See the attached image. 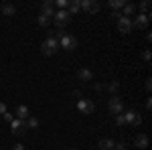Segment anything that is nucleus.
Instances as JSON below:
<instances>
[{
  "label": "nucleus",
  "instance_id": "f257e3e1",
  "mask_svg": "<svg viewBox=\"0 0 152 150\" xmlns=\"http://www.w3.org/2000/svg\"><path fill=\"white\" fill-rule=\"evenodd\" d=\"M53 37L59 41V47H61V49H65V51H75V47H77V39H75L73 35H69V33H65V31L57 29V33H55Z\"/></svg>",
  "mask_w": 152,
  "mask_h": 150
},
{
  "label": "nucleus",
  "instance_id": "f03ea898",
  "mask_svg": "<svg viewBox=\"0 0 152 150\" xmlns=\"http://www.w3.org/2000/svg\"><path fill=\"white\" fill-rule=\"evenodd\" d=\"M41 51H43V55L45 57H51V55H55L59 51V41L55 39L53 35H49L45 41H43V45H41Z\"/></svg>",
  "mask_w": 152,
  "mask_h": 150
},
{
  "label": "nucleus",
  "instance_id": "7ed1b4c3",
  "mask_svg": "<svg viewBox=\"0 0 152 150\" xmlns=\"http://www.w3.org/2000/svg\"><path fill=\"white\" fill-rule=\"evenodd\" d=\"M107 110H110V114H112V116H120V114L126 112V110H124V102L120 100V95H112V97H110V102H107Z\"/></svg>",
  "mask_w": 152,
  "mask_h": 150
},
{
  "label": "nucleus",
  "instance_id": "20e7f679",
  "mask_svg": "<svg viewBox=\"0 0 152 150\" xmlns=\"http://www.w3.org/2000/svg\"><path fill=\"white\" fill-rule=\"evenodd\" d=\"M124 124H128L132 128H138L142 124V116L136 110H126L124 112Z\"/></svg>",
  "mask_w": 152,
  "mask_h": 150
},
{
  "label": "nucleus",
  "instance_id": "39448f33",
  "mask_svg": "<svg viewBox=\"0 0 152 150\" xmlns=\"http://www.w3.org/2000/svg\"><path fill=\"white\" fill-rule=\"evenodd\" d=\"M95 110V104L91 102V100H87V97H81V100H77V112L83 116H89L94 114Z\"/></svg>",
  "mask_w": 152,
  "mask_h": 150
},
{
  "label": "nucleus",
  "instance_id": "423d86ee",
  "mask_svg": "<svg viewBox=\"0 0 152 150\" xmlns=\"http://www.w3.org/2000/svg\"><path fill=\"white\" fill-rule=\"evenodd\" d=\"M53 20H55V24H57V29H63V26H67V24H69L71 16H69V12H67V10H55Z\"/></svg>",
  "mask_w": 152,
  "mask_h": 150
},
{
  "label": "nucleus",
  "instance_id": "0eeeda50",
  "mask_svg": "<svg viewBox=\"0 0 152 150\" xmlns=\"http://www.w3.org/2000/svg\"><path fill=\"white\" fill-rule=\"evenodd\" d=\"M81 2V10L85 14H95V12H99V2H95V0H79Z\"/></svg>",
  "mask_w": 152,
  "mask_h": 150
},
{
  "label": "nucleus",
  "instance_id": "6e6552de",
  "mask_svg": "<svg viewBox=\"0 0 152 150\" xmlns=\"http://www.w3.org/2000/svg\"><path fill=\"white\" fill-rule=\"evenodd\" d=\"M10 128H12V134H14V136H23L24 132L28 130V128H26V122H24V120H18V118L10 122Z\"/></svg>",
  "mask_w": 152,
  "mask_h": 150
},
{
  "label": "nucleus",
  "instance_id": "1a4fd4ad",
  "mask_svg": "<svg viewBox=\"0 0 152 150\" xmlns=\"http://www.w3.org/2000/svg\"><path fill=\"white\" fill-rule=\"evenodd\" d=\"M116 23H118V31H120V33H124V35L132 33V29H134V26H132V20H130V18H126V16L118 18Z\"/></svg>",
  "mask_w": 152,
  "mask_h": 150
},
{
  "label": "nucleus",
  "instance_id": "9d476101",
  "mask_svg": "<svg viewBox=\"0 0 152 150\" xmlns=\"http://www.w3.org/2000/svg\"><path fill=\"white\" fill-rule=\"evenodd\" d=\"M150 24V14H138L134 20H132V26L134 29H146Z\"/></svg>",
  "mask_w": 152,
  "mask_h": 150
},
{
  "label": "nucleus",
  "instance_id": "9b49d317",
  "mask_svg": "<svg viewBox=\"0 0 152 150\" xmlns=\"http://www.w3.org/2000/svg\"><path fill=\"white\" fill-rule=\"evenodd\" d=\"M41 14H43V16H49V18L53 20L55 6H53V2H51V0H47V2H43V4H41Z\"/></svg>",
  "mask_w": 152,
  "mask_h": 150
},
{
  "label": "nucleus",
  "instance_id": "f8f14e48",
  "mask_svg": "<svg viewBox=\"0 0 152 150\" xmlns=\"http://www.w3.org/2000/svg\"><path fill=\"white\" fill-rule=\"evenodd\" d=\"M77 79L79 81H91L94 79V71L87 69V67H81V69L77 71Z\"/></svg>",
  "mask_w": 152,
  "mask_h": 150
},
{
  "label": "nucleus",
  "instance_id": "ddd939ff",
  "mask_svg": "<svg viewBox=\"0 0 152 150\" xmlns=\"http://www.w3.org/2000/svg\"><path fill=\"white\" fill-rule=\"evenodd\" d=\"M134 144H136V148H138V150L148 148V136H146V134H138L136 140H134Z\"/></svg>",
  "mask_w": 152,
  "mask_h": 150
},
{
  "label": "nucleus",
  "instance_id": "4468645a",
  "mask_svg": "<svg viewBox=\"0 0 152 150\" xmlns=\"http://www.w3.org/2000/svg\"><path fill=\"white\" fill-rule=\"evenodd\" d=\"M134 12H136V4H132V2H126L122 6V16H126V18H130Z\"/></svg>",
  "mask_w": 152,
  "mask_h": 150
},
{
  "label": "nucleus",
  "instance_id": "2eb2a0df",
  "mask_svg": "<svg viewBox=\"0 0 152 150\" xmlns=\"http://www.w3.org/2000/svg\"><path fill=\"white\" fill-rule=\"evenodd\" d=\"M114 140L112 138H102L99 142H97V146H99V150H114Z\"/></svg>",
  "mask_w": 152,
  "mask_h": 150
},
{
  "label": "nucleus",
  "instance_id": "dca6fc26",
  "mask_svg": "<svg viewBox=\"0 0 152 150\" xmlns=\"http://www.w3.org/2000/svg\"><path fill=\"white\" fill-rule=\"evenodd\" d=\"M79 10H81V2H79V0H69V6H67L69 16H71V14H77Z\"/></svg>",
  "mask_w": 152,
  "mask_h": 150
},
{
  "label": "nucleus",
  "instance_id": "f3484780",
  "mask_svg": "<svg viewBox=\"0 0 152 150\" xmlns=\"http://www.w3.org/2000/svg\"><path fill=\"white\" fill-rule=\"evenodd\" d=\"M0 8H2V14L4 16H14V12H16V6L14 4H0Z\"/></svg>",
  "mask_w": 152,
  "mask_h": 150
},
{
  "label": "nucleus",
  "instance_id": "a211bd4d",
  "mask_svg": "<svg viewBox=\"0 0 152 150\" xmlns=\"http://www.w3.org/2000/svg\"><path fill=\"white\" fill-rule=\"evenodd\" d=\"M104 89H107V91L112 93V95H118V89H120V83L118 81H107L104 85Z\"/></svg>",
  "mask_w": 152,
  "mask_h": 150
},
{
  "label": "nucleus",
  "instance_id": "6ab92c4d",
  "mask_svg": "<svg viewBox=\"0 0 152 150\" xmlns=\"http://www.w3.org/2000/svg\"><path fill=\"white\" fill-rule=\"evenodd\" d=\"M16 116H18V120H26V118H28V108H26V105H18V108H16Z\"/></svg>",
  "mask_w": 152,
  "mask_h": 150
},
{
  "label": "nucleus",
  "instance_id": "aec40b11",
  "mask_svg": "<svg viewBox=\"0 0 152 150\" xmlns=\"http://www.w3.org/2000/svg\"><path fill=\"white\" fill-rule=\"evenodd\" d=\"M136 10H140V14H150V2L148 0L140 2V6H136Z\"/></svg>",
  "mask_w": 152,
  "mask_h": 150
},
{
  "label": "nucleus",
  "instance_id": "412c9836",
  "mask_svg": "<svg viewBox=\"0 0 152 150\" xmlns=\"http://www.w3.org/2000/svg\"><path fill=\"white\" fill-rule=\"evenodd\" d=\"M24 122H26V128H28V130H33V128L39 126V120H37V118H33V116H28Z\"/></svg>",
  "mask_w": 152,
  "mask_h": 150
},
{
  "label": "nucleus",
  "instance_id": "4be33fe9",
  "mask_svg": "<svg viewBox=\"0 0 152 150\" xmlns=\"http://www.w3.org/2000/svg\"><path fill=\"white\" fill-rule=\"evenodd\" d=\"M124 4H126L124 0H112V2H110V8H112V10H122Z\"/></svg>",
  "mask_w": 152,
  "mask_h": 150
},
{
  "label": "nucleus",
  "instance_id": "5701e85b",
  "mask_svg": "<svg viewBox=\"0 0 152 150\" xmlns=\"http://www.w3.org/2000/svg\"><path fill=\"white\" fill-rule=\"evenodd\" d=\"M37 20H39V24H41L43 29L51 24V18H49V16H43V14H39V18H37Z\"/></svg>",
  "mask_w": 152,
  "mask_h": 150
},
{
  "label": "nucleus",
  "instance_id": "b1692460",
  "mask_svg": "<svg viewBox=\"0 0 152 150\" xmlns=\"http://www.w3.org/2000/svg\"><path fill=\"white\" fill-rule=\"evenodd\" d=\"M53 6H57V10H65V8L69 6V0H57Z\"/></svg>",
  "mask_w": 152,
  "mask_h": 150
},
{
  "label": "nucleus",
  "instance_id": "393cba45",
  "mask_svg": "<svg viewBox=\"0 0 152 150\" xmlns=\"http://www.w3.org/2000/svg\"><path fill=\"white\" fill-rule=\"evenodd\" d=\"M114 150H128V144H126L124 140H122V142H116V144H114Z\"/></svg>",
  "mask_w": 152,
  "mask_h": 150
},
{
  "label": "nucleus",
  "instance_id": "a878e982",
  "mask_svg": "<svg viewBox=\"0 0 152 150\" xmlns=\"http://www.w3.org/2000/svg\"><path fill=\"white\" fill-rule=\"evenodd\" d=\"M110 16H112L114 20H118V18H122V12H120V10H112V14H110Z\"/></svg>",
  "mask_w": 152,
  "mask_h": 150
},
{
  "label": "nucleus",
  "instance_id": "bb28decb",
  "mask_svg": "<svg viewBox=\"0 0 152 150\" xmlns=\"http://www.w3.org/2000/svg\"><path fill=\"white\" fill-rule=\"evenodd\" d=\"M116 124H118V126H124V114L116 116Z\"/></svg>",
  "mask_w": 152,
  "mask_h": 150
},
{
  "label": "nucleus",
  "instance_id": "cd10ccee",
  "mask_svg": "<svg viewBox=\"0 0 152 150\" xmlns=\"http://www.w3.org/2000/svg\"><path fill=\"white\" fill-rule=\"evenodd\" d=\"M2 116H4V120H6V122H12V120H14V118H12V114H10V112H4V114H2Z\"/></svg>",
  "mask_w": 152,
  "mask_h": 150
},
{
  "label": "nucleus",
  "instance_id": "c85d7f7f",
  "mask_svg": "<svg viewBox=\"0 0 152 150\" xmlns=\"http://www.w3.org/2000/svg\"><path fill=\"white\" fill-rule=\"evenodd\" d=\"M150 59H152L150 51H144V61H146V63H150Z\"/></svg>",
  "mask_w": 152,
  "mask_h": 150
},
{
  "label": "nucleus",
  "instance_id": "c756f323",
  "mask_svg": "<svg viewBox=\"0 0 152 150\" xmlns=\"http://www.w3.org/2000/svg\"><path fill=\"white\" fill-rule=\"evenodd\" d=\"M14 150H24L23 144H14Z\"/></svg>",
  "mask_w": 152,
  "mask_h": 150
},
{
  "label": "nucleus",
  "instance_id": "7c9ffc66",
  "mask_svg": "<svg viewBox=\"0 0 152 150\" xmlns=\"http://www.w3.org/2000/svg\"><path fill=\"white\" fill-rule=\"evenodd\" d=\"M4 112H6V105H4V104H0V114H4Z\"/></svg>",
  "mask_w": 152,
  "mask_h": 150
},
{
  "label": "nucleus",
  "instance_id": "2f4dec72",
  "mask_svg": "<svg viewBox=\"0 0 152 150\" xmlns=\"http://www.w3.org/2000/svg\"><path fill=\"white\" fill-rule=\"evenodd\" d=\"M69 150H77V148H69Z\"/></svg>",
  "mask_w": 152,
  "mask_h": 150
}]
</instances>
